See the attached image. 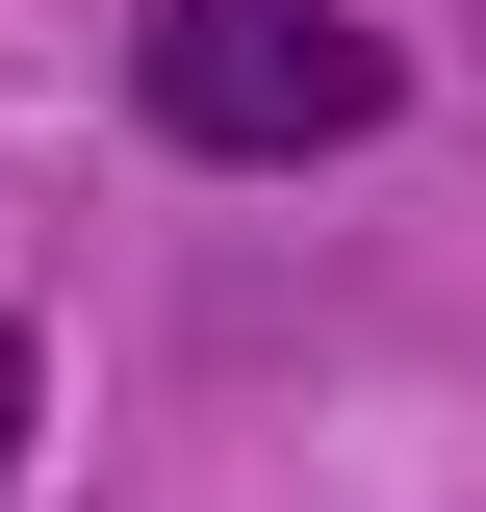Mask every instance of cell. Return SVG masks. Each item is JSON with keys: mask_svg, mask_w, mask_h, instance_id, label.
Wrapping results in <instances>:
<instances>
[{"mask_svg": "<svg viewBox=\"0 0 486 512\" xmlns=\"http://www.w3.org/2000/svg\"><path fill=\"white\" fill-rule=\"evenodd\" d=\"M128 103L180 128V154H231V180H307V154H359L410 103V52H384L359 0H154L128 26Z\"/></svg>", "mask_w": 486, "mask_h": 512, "instance_id": "6da1fadb", "label": "cell"}, {"mask_svg": "<svg viewBox=\"0 0 486 512\" xmlns=\"http://www.w3.org/2000/svg\"><path fill=\"white\" fill-rule=\"evenodd\" d=\"M26 436H52V333L0 308V487H26Z\"/></svg>", "mask_w": 486, "mask_h": 512, "instance_id": "7a4b0ae2", "label": "cell"}]
</instances>
